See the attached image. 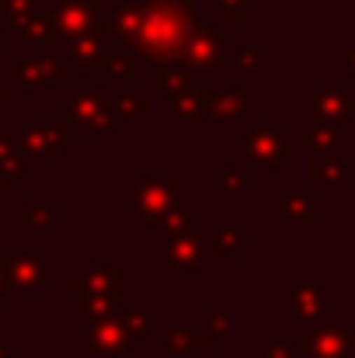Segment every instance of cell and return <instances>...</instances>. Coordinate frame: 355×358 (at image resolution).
Wrapping results in <instances>:
<instances>
[{
	"instance_id": "1",
	"label": "cell",
	"mask_w": 355,
	"mask_h": 358,
	"mask_svg": "<svg viewBox=\"0 0 355 358\" xmlns=\"http://www.w3.org/2000/svg\"><path fill=\"white\" fill-rule=\"evenodd\" d=\"M199 28V0H143L132 35V59L171 63L185 56L192 31Z\"/></svg>"
},
{
	"instance_id": "2",
	"label": "cell",
	"mask_w": 355,
	"mask_h": 358,
	"mask_svg": "<svg viewBox=\"0 0 355 358\" xmlns=\"http://www.w3.org/2000/svg\"><path fill=\"white\" fill-rule=\"evenodd\" d=\"M56 125L70 136V139H88V136H109L118 129V115L109 101V94L102 87H77L67 101L56 105L53 112Z\"/></svg>"
},
{
	"instance_id": "3",
	"label": "cell",
	"mask_w": 355,
	"mask_h": 358,
	"mask_svg": "<svg viewBox=\"0 0 355 358\" xmlns=\"http://www.w3.org/2000/svg\"><path fill=\"white\" fill-rule=\"evenodd\" d=\"M181 181H171L160 167H136L132 171V227L139 234L164 223L167 209L181 202Z\"/></svg>"
},
{
	"instance_id": "4",
	"label": "cell",
	"mask_w": 355,
	"mask_h": 358,
	"mask_svg": "<svg viewBox=\"0 0 355 358\" xmlns=\"http://www.w3.org/2000/svg\"><path fill=\"white\" fill-rule=\"evenodd\" d=\"M118 299H122L118 268L109 264V261L88 264V271L70 282V306L81 310L91 324H95V320H105V317H116Z\"/></svg>"
},
{
	"instance_id": "5",
	"label": "cell",
	"mask_w": 355,
	"mask_h": 358,
	"mask_svg": "<svg viewBox=\"0 0 355 358\" xmlns=\"http://www.w3.org/2000/svg\"><path fill=\"white\" fill-rule=\"evenodd\" d=\"M230 28L227 24H199L185 45L181 63L195 73H227L230 70Z\"/></svg>"
},
{
	"instance_id": "6",
	"label": "cell",
	"mask_w": 355,
	"mask_h": 358,
	"mask_svg": "<svg viewBox=\"0 0 355 358\" xmlns=\"http://www.w3.org/2000/svg\"><path fill=\"white\" fill-rule=\"evenodd\" d=\"M105 28V0H56L53 7V38L81 42L95 38Z\"/></svg>"
},
{
	"instance_id": "7",
	"label": "cell",
	"mask_w": 355,
	"mask_h": 358,
	"mask_svg": "<svg viewBox=\"0 0 355 358\" xmlns=\"http://www.w3.org/2000/svg\"><path fill=\"white\" fill-rule=\"evenodd\" d=\"M21 139H25V167H39V171H49L56 164V157L74 150V139L56 122L25 119Z\"/></svg>"
},
{
	"instance_id": "8",
	"label": "cell",
	"mask_w": 355,
	"mask_h": 358,
	"mask_svg": "<svg viewBox=\"0 0 355 358\" xmlns=\"http://www.w3.org/2000/svg\"><path fill=\"white\" fill-rule=\"evenodd\" d=\"M244 160L251 167H293V150L279 129H272L268 122L247 119L244 122Z\"/></svg>"
},
{
	"instance_id": "9",
	"label": "cell",
	"mask_w": 355,
	"mask_h": 358,
	"mask_svg": "<svg viewBox=\"0 0 355 358\" xmlns=\"http://www.w3.org/2000/svg\"><path fill=\"white\" fill-rule=\"evenodd\" d=\"M0 271H4V282H7L11 292L28 296V292H39V289L56 275V264H53L49 257L35 254V250H11V254L4 257Z\"/></svg>"
},
{
	"instance_id": "10",
	"label": "cell",
	"mask_w": 355,
	"mask_h": 358,
	"mask_svg": "<svg viewBox=\"0 0 355 358\" xmlns=\"http://www.w3.org/2000/svg\"><path fill=\"white\" fill-rule=\"evenodd\" d=\"M324 213V199H314L307 192V185H296V181H286L275 188V223L282 230H307L310 216H321Z\"/></svg>"
},
{
	"instance_id": "11",
	"label": "cell",
	"mask_w": 355,
	"mask_h": 358,
	"mask_svg": "<svg viewBox=\"0 0 355 358\" xmlns=\"http://www.w3.org/2000/svg\"><path fill=\"white\" fill-rule=\"evenodd\" d=\"M279 306L282 310H293V320L296 324H314L321 313H328V310L338 306V292H328L324 282H303V278H296L293 289L286 296H279Z\"/></svg>"
},
{
	"instance_id": "12",
	"label": "cell",
	"mask_w": 355,
	"mask_h": 358,
	"mask_svg": "<svg viewBox=\"0 0 355 358\" xmlns=\"http://www.w3.org/2000/svg\"><path fill=\"white\" fill-rule=\"evenodd\" d=\"M202 261L213 264H240L247 261V240L240 237L227 213L213 216V230L202 234Z\"/></svg>"
},
{
	"instance_id": "13",
	"label": "cell",
	"mask_w": 355,
	"mask_h": 358,
	"mask_svg": "<svg viewBox=\"0 0 355 358\" xmlns=\"http://www.w3.org/2000/svg\"><path fill=\"white\" fill-rule=\"evenodd\" d=\"M247 108V91L244 87H199V119L202 122H230L240 119Z\"/></svg>"
},
{
	"instance_id": "14",
	"label": "cell",
	"mask_w": 355,
	"mask_h": 358,
	"mask_svg": "<svg viewBox=\"0 0 355 358\" xmlns=\"http://www.w3.org/2000/svg\"><path fill=\"white\" fill-rule=\"evenodd\" d=\"M56 66L46 56H11L7 59V84L18 91H32V87H49L56 80Z\"/></svg>"
},
{
	"instance_id": "15",
	"label": "cell",
	"mask_w": 355,
	"mask_h": 358,
	"mask_svg": "<svg viewBox=\"0 0 355 358\" xmlns=\"http://www.w3.org/2000/svg\"><path fill=\"white\" fill-rule=\"evenodd\" d=\"M109 63V52H105V42L102 35L95 38H81L74 42V49L60 59H53L56 73H102V66Z\"/></svg>"
},
{
	"instance_id": "16",
	"label": "cell",
	"mask_w": 355,
	"mask_h": 358,
	"mask_svg": "<svg viewBox=\"0 0 355 358\" xmlns=\"http://www.w3.org/2000/svg\"><path fill=\"white\" fill-rule=\"evenodd\" d=\"M132 348V338L125 334L122 317H105L95 320L88 331V352L91 355H125Z\"/></svg>"
},
{
	"instance_id": "17",
	"label": "cell",
	"mask_w": 355,
	"mask_h": 358,
	"mask_svg": "<svg viewBox=\"0 0 355 358\" xmlns=\"http://www.w3.org/2000/svg\"><path fill=\"white\" fill-rule=\"evenodd\" d=\"M171 247V257L164 264L167 278L181 282V278H195L199 268H202V234H188V237L167 243Z\"/></svg>"
},
{
	"instance_id": "18",
	"label": "cell",
	"mask_w": 355,
	"mask_h": 358,
	"mask_svg": "<svg viewBox=\"0 0 355 358\" xmlns=\"http://www.w3.org/2000/svg\"><path fill=\"white\" fill-rule=\"evenodd\" d=\"M352 112V94L338 91V87H324L310 98V119L314 125H338L349 119Z\"/></svg>"
},
{
	"instance_id": "19",
	"label": "cell",
	"mask_w": 355,
	"mask_h": 358,
	"mask_svg": "<svg viewBox=\"0 0 355 358\" xmlns=\"http://www.w3.org/2000/svg\"><path fill=\"white\" fill-rule=\"evenodd\" d=\"M195 70L185 66L181 59H171V63H153L150 66V87L153 91H167L171 98L181 94V91H195Z\"/></svg>"
},
{
	"instance_id": "20",
	"label": "cell",
	"mask_w": 355,
	"mask_h": 358,
	"mask_svg": "<svg viewBox=\"0 0 355 358\" xmlns=\"http://www.w3.org/2000/svg\"><path fill=\"white\" fill-rule=\"evenodd\" d=\"M310 178L324 188V202L328 199H335L338 192H342V185H352L355 181V171L352 167H345V164H338V157H310Z\"/></svg>"
},
{
	"instance_id": "21",
	"label": "cell",
	"mask_w": 355,
	"mask_h": 358,
	"mask_svg": "<svg viewBox=\"0 0 355 358\" xmlns=\"http://www.w3.org/2000/svg\"><path fill=\"white\" fill-rule=\"evenodd\" d=\"M112 101V108H116L118 122H146L153 115V94L146 91V87H129V91H122L116 98H109Z\"/></svg>"
},
{
	"instance_id": "22",
	"label": "cell",
	"mask_w": 355,
	"mask_h": 358,
	"mask_svg": "<svg viewBox=\"0 0 355 358\" xmlns=\"http://www.w3.org/2000/svg\"><path fill=\"white\" fill-rule=\"evenodd\" d=\"M7 38H14V42H25V38H53V10L49 7H42V10H35V14H28V17H14V21H7Z\"/></svg>"
},
{
	"instance_id": "23",
	"label": "cell",
	"mask_w": 355,
	"mask_h": 358,
	"mask_svg": "<svg viewBox=\"0 0 355 358\" xmlns=\"http://www.w3.org/2000/svg\"><path fill=\"white\" fill-rule=\"evenodd\" d=\"M129 87H136V66H132V59L109 56V63L102 66V91L109 98H116V94L129 91Z\"/></svg>"
},
{
	"instance_id": "24",
	"label": "cell",
	"mask_w": 355,
	"mask_h": 358,
	"mask_svg": "<svg viewBox=\"0 0 355 358\" xmlns=\"http://www.w3.org/2000/svg\"><path fill=\"white\" fill-rule=\"evenodd\" d=\"M21 220H25V230H32V234H49V230H53V220H56L53 202H46V199H25V202H21Z\"/></svg>"
},
{
	"instance_id": "25",
	"label": "cell",
	"mask_w": 355,
	"mask_h": 358,
	"mask_svg": "<svg viewBox=\"0 0 355 358\" xmlns=\"http://www.w3.org/2000/svg\"><path fill=\"white\" fill-rule=\"evenodd\" d=\"M195 334H199V341H209V345L227 341L230 338V317L220 313V310H202L199 320H195Z\"/></svg>"
},
{
	"instance_id": "26",
	"label": "cell",
	"mask_w": 355,
	"mask_h": 358,
	"mask_svg": "<svg viewBox=\"0 0 355 358\" xmlns=\"http://www.w3.org/2000/svg\"><path fill=\"white\" fill-rule=\"evenodd\" d=\"M349 338H352V331H335V327H328V331H321V334L314 338L310 355L314 358H342L345 348H349Z\"/></svg>"
},
{
	"instance_id": "27",
	"label": "cell",
	"mask_w": 355,
	"mask_h": 358,
	"mask_svg": "<svg viewBox=\"0 0 355 358\" xmlns=\"http://www.w3.org/2000/svg\"><path fill=\"white\" fill-rule=\"evenodd\" d=\"M247 192V178H244V171L240 167H220L216 171V181H213V195L216 199H240Z\"/></svg>"
},
{
	"instance_id": "28",
	"label": "cell",
	"mask_w": 355,
	"mask_h": 358,
	"mask_svg": "<svg viewBox=\"0 0 355 358\" xmlns=\"http://www.w3.org/2000/svg\"><path fill=\"white\" fill-rule=\"evenodd\" d=\"M261 52H265V45L254 38H244V42H234L230 45V70H258L261 66Z\"/></svg>"
},
{
	"instance_id": "29",
	"label": "cell",
	"mask_w": 355,
	"mask_h": 358,
	"mask_svg": "<svg viewBox=\"0 0 355 358\" xmlns=\"http://www.w3.org/2000/svg\"><path fill=\"white\" fill-rule=\"evenodd\" d=\"M164 234H167V243H174V240L188 237V234H195V220H192V213L178 202L174 209H167V216H164Z\"/></svg>"
},
{
	"instance_id": "30",
	"label": "cell",
	"mask_w": 355,
	"mask_h": 358,
	"mask_svg": "<svg viewBox=\"0 0 355 358\" xmlns=\"http://www.w3.org/2000/svg\"><path fill=\"white\" fill-rule=\"evenodd\" d=\"M338 129L335 125H310V146L317 157H338Z\"/></svg>"
},
{
	"instance_id": "31",
	"label": "cell",
	"mask_w": 355,
	"mask_h": 358,
	"mask_svg": "<svg viewBox=\"0 0 355 358\" xmlns=\"http://www.w3.org/2000/svg\"><path fill=\"white\" fill-rule=\"evenodd\" d=\"M171 115L181 119V122L199 119V87H195V91H181V94H174V98H171Z\"/></svg>"
},
{
	"instance_id": "32",
	"label": "cell",
	"mask_w": 355,
	"mask_h": 358,
	"mask_svg": "<svg viewBox=\"0 0 355 358\" xmlns=\"http://www.w3.org/2000/svg\"><path fill=\"white\" fill-rule=\"evenodd\" d=\"M122 324L132 341H143L150 334V310H129V313H122Z\"/></svg>"
},
{
	"instance_id": "33",
	"label": "cell",
	"mask_w": 355,
	"mask_h": 358,
	"mask_svg": "<svg viewBox=\"0 0 355 358\" xmlns=\"http://www.w3.org/2000/svg\"><path fill=\"white\" fill-rule=\"evenodd\" d=\"M167 352L195 355V331H188V327H171V334H167Z\"/></svg>"
},
{
	"instance_id": "34",
	"label": "cell",
	"mask_w": 355,
	"mask_h": 358,
	"mask_svg": "<svg viewBox=\"0 0 355 358\" xmlns=\"http://www.w3.org/2000/svg\"><path fill=\"white\" fill-rule=\"evenodd\" d=\"M0 10L7 14V21H14V17H28L42 10V0H0Z\"/></svg>"
},
{
	"instance_id": "35",
	"label": "cell",
	"mask_w": 355,
	"mask_h": 358,
	"mask_svg": "<svg viewBox=\"0 0 355 358\" xmlns=\"http://www.w3.org/2000/svg\"><path fill=\"white\" fill-rule=\"evenodd\" d=\"M220 14H227V28L247 21V0H213Z\"/></svg>"
},
{
	"instance_id": "36",
	"label": "cell",
	"mask_w": 355,
	"mask_h": 358,
	"mask_svg": "<svg viewBox=\"0 0 355 358\" xmlns=\"http://www.w3.org/2000/svg\"><path fill=\"white\" fill-rule=\"evenodd\" d=\"M150 257H153L157 264H167V257H171V247H167V243H150Z\"/></svg>"
},
{
	"instance_id": "37",
	"label": "cell",
	"mask_w": 355,
	"mask_h": 358,
	"mask_svg": "<svg viewBox=\"0 0 355 358\" xmlns=\"http://www.w3.org/2000/svg\"><path fill=\"white\" fill-rule=\"evenodd\" d=\"M265 358H293V348H282V345H265Z\"/></svg>"
},
{
	"instance_id": "38",
	"label": "cell",
	"mask_w": 355,
	"mask_h": 358,
	"mask_svg": "<svg viewBox=\"0 0 355 358\" xmlns=\"http://www.w3.org/2000/svg\"><path fill=\"white\" fill-rule=\"evenodd\" d=\"M7 299H11V289H7V282H4V271H0V310L7 306Z\"/></svg>"
},
{
	"instance_id": "39",
	"label": "cell",
	"mask_w": 355,
	"mask_h": 358,
	"mask_svg": "<svg viewBox=\"0 0 355 358\" xmlns=\"http://www.w3.org/2000/svg\"><path fill=\"white\" fill-rule=\"evenodd\" d=\"M11 49V38H7V28H0V56H7Z\"/></svg>"
},
{
	"instance_id": "40",
	"label": "cell",
	"mask_w": 355,
	"mask_h": 358,
	"mask_svg": "<svg viewBox=\"0 0 355 358\" xmlns=\"http://www.w3.org/2000/svg\"><path fill=\"white\" fill-rule=\"evenodd\" d=\"M7 150H11V139H7V136H0V157H7Z\"/></svg>"
},
{
	"instance_id": "41",
	"label": "cell",
	"mask_w": 355,
	"mask_h": 358,
	"mask_svg": "<svg viewBox=\"0 0 355 358\" xmlns=\"http://www.w3.org/2000/svg\"><path fill=\"white\" fill-rule=\"evenodd\" d=\"M349 70L355 73V38H352V45H349Z\"/></svg>"
},
{
	"instance_id": "42",
	"label": "cell",
	"mask_w": 355,
	"mask_h": 358,
	"mask_svg": "<svg viewBox=\"0 0 355 358\" xmlns=\"http://www.w3.org/2000/svg\"><path fill=\"white\" fill-rule=\"evenodd\" d=\"M7 101H11V94H7V91L0 87V105H7Z\"/></svg>"
},
{
	"instance_id": "43",
	"label": "cell",
	"mask_w": 355,
	"mask_h": 358,
	"mask_svg": "<svg viewBox=\"0 0 355 358\" xmlns=\"http://www.w3.org/2000/svg\"><path fill=\"white\" fill-rule=\"evenodd\" d=\"M0 358H7V348H4V345H0Z\"/></svg>"
}]
</instances>
